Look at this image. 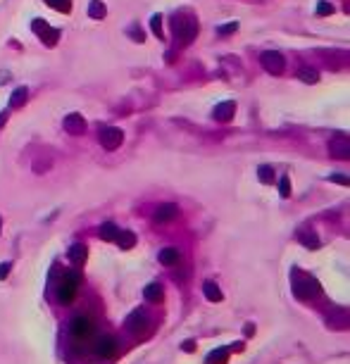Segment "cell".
I'll return each instance as SVG.
<instances>
[{"mask_svg": "<svg viewBox=\"0 0 350 364\" xmlns=\"http://www.w3.org/2000/svg\"><path fill=\"white\" fill-rule=\"evenodd\" d=\"M117 234H119V229H117V224H112V222H105V224L98 229V236L103 241H115Z\"/></svg>", "mask_w": 350, "mask_h": 364, "instance_id": "cell-21", "label": "cell"}, {"mask_svg": "<svg viewBox=\"0 0 350 364\" xmlns=\"http://www.w3.org/2000/svg\"><path fill=\"white\" fill-rule=\"evenodd\" d=\"M279 195H281V198H288V195H291V179H288V176H281V179H279Z\"/></svg>", "mask_w": 350, "mask_h": 364, "instance_id": "cell-29", "label": "cell"}, {"mask_svg": "<svg viewBox=\"0 0 350 364\" xmlns=\"http://www.w3.org/2000/svg\"><path fill=\"white\" fill-rule=\"evenodd\" d=\"M10 269H12L10 262H2V264H0V281H5V278L10 276Z\"/></svg>", "mask_w": 350, "mask_h": 364, "instance_id": "cell-34", "label": "cell"}, {"mask_svg": "<svg viewBox=\"0 0 350 364\" xmlns=\"http://www.w3.org/2000/svg\"><path fill=\"white\" fill-rule=\"evenodd\" d=\"M176 217H179V207L174 203H162L153 214V219L157 224H169V222H174Z\"/></svg>", "mask_w": 350, "mask_h": 364, "instance_id": "cell-9", "label": "cell"}, {"mask_svg": "<svg viewBox=\"0 0 350 364\" xmlns=\"http://www.w3.org/2000/svg\"><path fill=\"white\" fill-rule=\"evenodd\" d=\"M291 286H293V295L298 300H315L322 295V286L315 276H310L300 269L291 271Z\"/></svg>", "mask_w": 350, "mask_h": 364, "instance_id": "cell-1", "label": "cell"}, {"mask_svg": "<svg viewBox=\"0 0 350 364\" xmlns=\"http://www.w3.org/2000/svg\"><path fill=\"white\" fill-rule=\"evenodd\" d=\"M45 29H48V21H45V19H33L31 21V31L33 33H38V36H41Z\"/></svg>", "mask_w": 350, "mask_h": 364, "instance_id": "cell-32", "label": "cell"}, {"mask_svg": "<svg viewBox=\"0 0 350 364\" xmlns=\"http://www.w3.org/2000/svg\"><path fill=\"white\" fill-rule=\"evenodd\" d=\"M203 293H205V298H208L210 302H222V300H224V293H222V288H219L215 281H205V283H203Z\"/></svg>", "mask_w": 350, "mask_h": 364, "instance_id": "cell-15", "label": "cell"}, {"mask_svg": "<svg viewBox=\"0 0 350 364\" xmlns=\"http://www.w3.org/2000/svg\"><path fill=\"white\" fill-rule=\"evenodd\" d=\"M317 14L319 17H329V14H334V5H331V2H319Z\"/></svg>", "mask_w": 350, "mask_h": 364, "instance_id": "cell-31", "label": "cell"}, {"mask_svg": "<svg viewBox=\"0 0 350 364\" xmlns=\"http://www.w3.org/2000/svg\"><path fill=\"white\" fill-rule=\"evenodd\" d=\"M26 98H29V91H26L24 86H19V88H14V93H12V98H10V107H12V110L22 107L24 103H26Z\"/></svg>", "mask_w": 350, "mask_h": 364, "instance_id": "cell-20", "label": "cell"}, {"mask_svg": "<svg viewBox=\"0 0 350 364\" xmlns=\"http://www.w3.org/2000/svg\"><path fill=\"white\" fill-rule=\"evenodd\" d=\"M329 152L334 155V157H339V160H348L350 157V140L346 136H336V138H331L329 143Z\"/></svg>", "mask_w": 350, "mask_h": 364, "instance_id": "cell-11", "label": "cell"}, {"mask_svg": "<svg viewBox=\"0 0 350 364\" xmlns=\"http://www.w3.org/2000/svg\"><path fill=\"white\" fill-rule=\"evenodd\" d=\"M93 353L98 355L100 360H108V362H110V360H115V357H117V343H115L112 336H103V338L96 341Z\"/></svg>", "mask_w": 350, "mask_h": 364, "instance_id": "cell-6", "label": "cell"}, {"mask_svg": "<svg viewBox=\"0 0 350 364\" xmlns=\"http://www.w3.org/2000/svg\"><path fill=\"white\" fill-rule=\"evenodd\" d=\"M172 26H174L176 41L181 43V45L193 43V38L198 36V21L193 19V17H176V19L172 21Z\"/></svg>", "mask_w": 350, "mask_h": 364, "instance_id": "cell-2", "label": "cell"}, {"mask_svg": "<svg viewBox=\"0 0 350 364\" xmlns=\"http://www.w3.org/2000/svg\"><path fill=\"white\" fill-rule=\"evenodd\" d=\"M0 229H2V222H0Z\"/></svg>", "mask_w": 350, "mask_h": 364, "instance_id": "cell-38", "label": "cell"}, {"mask_svg": "<svg viewBox=\"0 0 350 364\" xmlns=\"http://www.w3.org/2000/svg\"><path fill=\"white\" fill-rule=\"evenodd\" d=\"M157 259H160V264H164V267H174L176 262L181 259V255H179L176 247H162L160 255H157Z\"/></svg>", "mask_w": 350, "mask_h": 364, "instance_id": "cell-14", "label": "cell"}, {"mask_svg": "<svg viewBox=\"0 0 350 364\" xmlns=\"http://www.w3.org/2000/svg\"><path fill=\"white\" fill-rule=\"evenodd\" d=\"M243 331H245V336L250 338L252 333H255V326H252V324H245V329H243Z\"/></svg>", "mask_w": 350, "mask_h": 364, "instance_id": "cell-36", "label": "cell"}, {"mask_svg": "<svg viewBox=\"0 0 350 364\" xmlns=\"http://www.w3.org/2000/svg\"><path fill=\"white\" fill-rule=\"evenodd\" d=\"M57 38H60V31H57V29H53V26H48V29L41 33V41H43L45 45H50V48H53L55 43H57Z\"/></svg>", "mask_w": 350, "mask_h": 364, "instance_id": "cell-25", "label": "cell"}, {"mask_svg": "<svg viewBox=\"0 0 350 364\" xmlns=\"http://www.w3.org/2000/svg\"><path fill=\"white\" fill-rule=\"evenodd\" d=\"M67 257H69V262H72L74 267H81V264L86 262V257H88V247L84 245V243H74V245L69 247Z\"/></svg>", "mask_w": 350, "mask_h": 364, "instance_id": "cell-13", "label": "cell"}, {"mask_svg": "<svg viewBox=\"0 0 350 364\" xmlns=\"http://www.w3.org/2000/svg\"><path fill=\"white\" fill-rule=\"evenodd\" d=\"M129 36L133 38V43H143V41H145V36H143V31H141V26H138V24H133L131 29H129Z\"/></svg>", "mask_w": 350, "mask_h": 364, "instance_id": "cell-30", "label": "cell"}, {"mask_svg": "<svg viewBox=\"0 0 350 364\" xmlns=\"http://www.w3.org/2000/svg\"><path fill=\"white\" fill-rule=\"evenodd\" d=\"M229 360V348H217L205 357V364H224Z\"/></svg>", "mask_w": 350, "mask_h": 364, "instance_id": "cell-19", "label": "cell"}, {"mask_svg": "<svg viewBox=\"0 0 350 364\" xmlns=\"http://www.w3.org/2000/svg\"><path fill=\"white\" fill-rule=\"evenodd\" d=\"M257 179L262 183H274L276 181V174H274V169L269 164H260V167H257Z\"/></svg>", "mask_w": 350, "mask_h": 364, "instance_id": "cell-24", "label": "cell"}, {"mask_svg": "<svg viewBox=\"0 0 350 364\" xmlns=\"http://www.w3.org/2000/svg\"><path fill=\"white\" fill-rule=\"evenodd\" d=\"M77 283H79V276L77 274H65V281L57 286V300L62 302V305H69L74 295H77Z\"/></svg>", "mask_w": 350, "mask_h": 364, "instance_id": "cell-3", "label": "cell"}, {"mask_svg": "<svg viewBox=\"0 0 350 364\" xmlns=\"http://www.w3.org/2000/svg\"><path fill=\"white\" fill-rule=\"evenodd\" d=\"M329 181L341 183V186H348V176H343V174H331V176H329Z\"/></svg>", "mask_w": 350, "mask_h": 364, "instance_id": "cell-33", "label": "cell"}, {"mask_svg": "<svg viewBox=\"0 0 350 364\" xmlns=\"http://www.w3.org/2000/svg\"><path fill=\"white\" fill-rule=\"evenodd\" d=\"M150 29H153V33L162 41L164 38V26H162V14H153V19H150Z\"/></svg>", "mask_w": 350, "mask_h": 364, "instance_id": "cell-26", "label": "cell"}, {"mask_svg": "<svg viewBox=\"0 0 350 364\" xmlns=\"http://www.w3.org/2000/svg\"><path fill=\"white\" fill-rule=\"evenodd\" d=\"M124 140V131L117 126H105L100 131V145L105 150H117Z\"/></svg>", "mask_w": 350, "mask_h": 364, "instance_id": "cell-5", "label": "cell"}, {"mask_svg": "<svg viewBox=\"0 0 350 364\" xmlns=\"http://www.w3.org/2000/svg\"><path fill=\"white\" fill-rule=\"evenodd\" d=\"M115 243H117L121 250H131V247L136 245V234H131V231H119L117 238H115Z\"/></svg>", "mask_w": 350, "mask_h": 364, "instance_id": "cell-18", "label": "cell"}, {"mask_svg": "<svg viewBox=\"0 0 350 364\" xmlns=\"http://www.w3.org/2000/svg\"><path fill=\"white\" fill-rule=\"evenodd\" d=\"M260 62H262V67L269 72V74H281L286 67V60L281 53H276V50H264L262 55H260Z\"/></svg>", "mask_w": 350, "mask_h": 364, "instance_id": "cell-4", "label": "cell"}, {"mask_svg": "<svg viewBox=\"0 0 350 364\" xmlns=\"http://www.w3.org/2000/svg\"><path fill=\"white\" fill-rule=\"evenodd\" d=\"M69 331H72V336L74 338H88L91 333H93V321L88 319L86 314H79V317H74L72 319V326H69Z\"/></svg>", "mask_w": 350, "mask_h": 364, "instance_id": "cell-7", "label": "cell"}, {"mask_svg": "<svg viewBox=\"0 0 350 364\" xmlns=\"http://www.w3.org/2000/svg\"><path fill=\"white\" fill-rule=\"evenodd\" d=\"M126 329H129L131 333H136V336L145 333V329H148V312L133 310L131 314L126 317Z\"/></svg>", "mask_w": 350, "mask_h": 364, "instance_id": "cell-8", "label": "cell"}, {"mask_svg": "<svg viewBox=\"0 0 350 364\" xmlns=\"http://www.w3.org/2000/svg\"><path fill=\"white\" fill-rule=\"evenodd\" d=\"M298 76H300V81H305V84H317L319 81V72L315 67H300V69H298Z\"/></svg>", "mask_w": 350, "mask_h": 364, "instance_id": "cell-22", "label": "cell"}, {"mask_svg": "<svg viewBox=\"0 0 350 364\" xmlns=\"http://www.w3.org/2000/svg\"><path fill=\"white\" fill-rule=\"evenodd\" d=\"M62 126H65L67 133H72V136H81V133L86 131V119L81 117L79 112H72V115H67L65 117Z\"/></svg>", "mask_w": 350, "mask_h": 364, "instance_id": "cell-10", "label": "cell"}, {"mask_svg": "<svg viewBox=\"0 0 350 364\" xmlns=\"http://www.w3.org/2000/svg\"><path fill=\"white\" fill-rule=\"evenodd\" d=\"M298 241H300L305 247H310V250L319 247V238H317V234H312V231H300V234H298Z\"/></svg>", "mask_w": 350, "mask_h": 364, "instance_id": "cell-23", "label": "cell"}, {"mask_svg": "<svg viewBox=\"0 0 350 364\" xmlns=\"http://www.w3.org/2000/svg\"><path fill=\"white\" fill-rule=\"evenodd\" d=\"M143 295H145V300L148 302H162V295H164V290L160 283H148L145 286V290H143Z\"/></svg>", "mask_w": 350, "mask_h": 364, "instance_id": "cell-17", "label": "cell"}, {"mask_svg": "<svg viewBox=\"0 0 350 364\" xmlns=\"http://www.w3.org/2000/svg\"><path fill=\"white\" fill-rule=\"evenodd\" d=\"M233 112H236V103L233 100H227V103H219L212 112V117L217 121H231L233 119Z\"/></svg>", "mask_w": 350, "mask_h": 364, "instance_id": "cell-12", "label": "cell"}, {"mask_svg": "<svg viewBox=\"0 0 350 364\" xmlns=\"http://www.w3.org/2000/svg\"><path fill=\"white\" fill-rule=\"evenodd\" d=\"M181 350H186V353H193V350H196V341H184V343H181Z\"/></svg>", "mask_w": 350, "mask_h": 364, "instance_id": "cell-35", "label": "cell"}, {"mask_svg": "<svg viewBox=\"0 0 350 364\" xmlns=\"http://www.w3.org/2000/svg\"><path fill=\"white\" fill-rule=\"evenodd\" d=\"M50 7H55L57 12H69L72 10V0H45Z\"/></svg>", "mask_w": 350, "mask_h": 364, "instance_id": "cell-27", "label": "cell"}, {"mask_svg": "<svg viewBox=\"0 0 350 364\" xmlns=\"http://www.w3.org/2000/svg\"><path fill=\"white\" fill-rule=\"evenodd\" d=\"M238 31V21H231V24H224V26H217V36H231V33Z\"/></svg>", "mask_w": 350, "mask_h": 364, "instance_id": "cell-28", "label": "cell"}, {"mask_svg": "<svg viewBox=\"0 0 350 364\" xmlns=\"http://www.w3.org/2000/svg\"><path fill=\"white\" fill-rule=\"evenodd\" d=\"M5 117H7V112H2V115H0V126H2V121H5Z\"/></svg>", "mask_w": 350, "mask_h": 364, "instance_id": "cell-37", "label": "cell"}, {"mask_svg": "<svg viewBox=\"0 0 350 364\" xmlns=\"http://www.w3.org/2000/svg\"><path fill=\"white\" fill-rule=\"evenodd\" d=\"M105 14H108L105 2H103V0H91V5H88V17L100 21V19H105Z\"/></svg>", "mask_w": 350, "mask_h": 364, "instance_id": "cell-16", "label": "cell"}]
</instances>
